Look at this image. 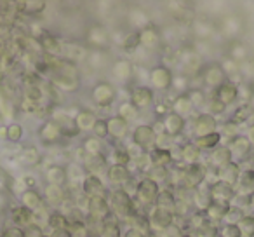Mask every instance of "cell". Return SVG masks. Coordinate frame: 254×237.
I'll list each match as a JSON object with an SVG mask.
<instances>
[{
	"label": "cell",
	"mask_w": 254,
	"mask_h": 237,
	"mask_svg": "<svg viewBox=\"0 0 254 237\" xmlns=\"http://www.w3.org/2000/svg\"><path fill=\"white\" fill-rule=\"evenodd\" d=\"M108 204L113 215L120 216V218H134L136 216V204L134 199L127 190H113L108 197Z\"/></svg>",
	"instance_id": "obj_1"
},
{
	"label": "cell",
	"mask_w": 254,
	"mask_h": 237,
	"mask_svg": "<svg viewBox=\"0 0 254 237\" xmlns=\"http://www.w3.org/2000/svg\"><path fill=\"white\" fill-rule=\"evenodd\" d=\"M132 145L139 149V152L150 154L153 149H157V140H159V133H157L155 126L152 124H138L132 129Z\"/></svg>",
	"instance_id": "obj_2"
},
{
	"label": "cell",
	"mask_w": 254,
	"mask_h": 237,
	"mask_svg": "<svg viewBox=\"0 0 254 237\" xmlns=\"http://www.w3.org/2000/svg\"><path fill=\"white\" fill-rule=\"evenodd\" d=\"M91 98L99 108H110L117 99V89L112 82L99 80L91 89Z\"/></svg>",
	"instance_id": "obj_3"
},
{
	"label": "cell",
	"mask_w": 254,
	"mask_h": 237,
	"mask_svg": "<svg viewBox=\"0 0 254 237\" xmlns=\"http://www.w3.org/2000/svg\"><path fill=\"white\" fill-rule=\"evenodd\" d=\"M226 80H228V79H226L225 72H223L221 65H219L218 61H214V63H207V65H204V67H202L200 82H202V85H204V87L216 91V89H218L221 84H225Z\"/></svg>",
	"instance_id": "obj_4"
},
{
	"label": "cell",
	"mask_w": 254,
	"mask_h": 237,
	"mask_svg": "<svg viewBox=\"0 0 254 237\" xmlns=\"http://www.w3.org/2000/svg\"><path fill=\"white\" fill-rule=\"evenodd\" d=\"M205 176H207V166L204 162L190 164V166L183 167V181H181V187H187L190 190H195L200 185L205 183Z\"/></svg>",
	"instance_id": "obj_5"
},
{
	"label": "cell",
	"mask_w": 254,
	"mask_h": 237,
	"mask_svg": "<svg viewBox=\"0 0 254 237\" xmlns=\"http://www.w3.org/2000/svg\"><path fill=\"white\" fill-rule=\"evenodd\" d=\"M148 80H150V84H152V89H157V91H169V89L173 87L174 74L166 65H155V67L150 68Z\"/></svg>",
	"instance_id": "obj_6"
},
{
	"label": "cell",
	"mask_w": 254,
	"mask_h": 237,
	"mask_svg": "<svg viewBox=\"0 0 254 237\" xmlns=\"http://www.w3.org/2000/svg\"><path fill=\"white\" fill-rule=\"evenodd\" d=\"M160 192V187L153 180H150L148 176L141 178V180L136 183L134 188V197L136 201L141 206H153L155 204V199Z\"/></svg>",
	"instance_id": "obj_7"
},
{
	"label": "cell",
	"mask_w": 254,
	"mask_h": 237,
	"mask_svg": "<svg viewBox=\"0 0 254 237\" xmlns=\"http://www.w3.org/2000/svg\"><path fill=\"white\" fill-rule=\"evenodd\" d=\"M218 128H219L218 119L209 115L207 112H198L193 117V121H191V135H193V138H200V136L216 133Z\"/></svg>",
	"instance_id": "obj_8"
},
{
	"label": "cell",
	"mask_w": 254,
	"mask_h": 237,
	"mask_svg": "<svg viewBox=\"0 0 254 237\" xmlns=\"http://www.w3.org/2000/svg\"><path fill=\"white\" fill-rule=\"evenodd\" d=\"M174 220H176V213L174 211L152 206V211L148 215V225L152 230H164L166 232L167 229H171L174 225Z\"/></svg>",
	"instance_id": "obj_9"
},
{
	"label": "cell",
	"mask_w": 254,
	"mask_h": 237,
	"mask_svg": "<svg viewBox=\"0 0 254 237\" xmlns=\"http://www.w3.org/2000/svg\"><path fill=\"white\" fill-rule=\"evenodd\" d=\"M129 101L141 112V110H146V108H150V106H153V103H155V92H153V89L150 87V85L138 84L131 89Z\"/></svg>",
	"instance_id": "obj_10"
},
{
	"label": "cell",
	"mask_w": 254,
	"mask_h": 237,
	"mask_svg": "<svg viewBox=\"0 0 254 237\" xmlns=\"http://www.w3.org/2000/svg\"><path fill=\"white\" fill-rule=\"evenodd\" d=\"M226 147H228L230 152H232L233 162H237V164L244 162V160L251 156V150H253V145H251V142L247 140L246 135H239L233 140H230V142H226Z\"/></svg>",
	"instance_id": "obj_11"
},
{
	"label": "cell",
	"mask_w": 254,
	"mask_h": 237,
	"mask_svg": "<svg viewBox=\"0 0 254 237\" xmlns=\"http://www.w3.org/2000/svg\"><path fill=\"white\" fill-rule=\"evenodd\" d=\"M162 129L169 138L174 140L185 133V129H187V119L169 112V113H166L162 119Z\"/></svg>",
	"instance_id": "obj_12"
},
{
	"label": "cell",
	"mask_w": 254,
	"mask_h": 237,
	"mask_svg": "<svg viewBox=\"0 0 254 237\" xmlns=\"http://www.w3.org/2000/svg\"><path fill=\"white\" fill-rule=\"evenodd\" d=\"M106 122H108V138H112L113 142H122L131 133V124L119 115H112L106 119Z\"/></svg>",
	"instance_id": "obj_13"
},
{
	"label": "cell",
	"mask_w": 254,
	"mask_h": 237,
	"mask_svg": "<svg viewBox=\"0 0 254 237\" xmlns=\"http://www.w3.org/2000/svg\"><path fill=\"white\" fill-rule=\"evenodd\" d=\"M112 75L120 84H129L134 79V63L131 60H126V58H120V60L113 61Z\"/></svg>",
	"instance_id": "obj_14"
},
{
	"label": "cell",
	"mask_w": 254,
	"mask_h": 237,
	"mask_svg": "<svg viewBox=\"0 0 254 237\" xmlns=\"http://www.w3.org/2000/svg\"><path fill=\"white\" fill-rule=\"evenodd\" d=\"M82 192L85 194V197H106V187L103 183V180L96 174H85L82 178Z\"/></svg>",
	"instance_id": "obj_15"
},
{
	"label": "cell",
	"mask_w": 254,
	"mask_h": 237,
	"mask_svg": "<svg viewBox=\"0 0 254 237\" xmlns=\"http://www.w3.org/2000/svg\"><path fill=\"white\" fill-rule=\"evenodd\" d=\"M139 32V47L143 49H148V51H153L160 46L162 42V35H160V30L157 28L155 25H146L145 28L138 30Z\"/></svg>",
	"instance_id": "obj_16"
},
{
	"label": "cell",
	"mask_w": 254,
	"mask_h": 237,
	"mask_svg": "<svg viewBox=\"0 0 254 237\" xmlns=\"http://www.w3.org/2000/svg\"><path fill=\"white\" fill-rule=\"evenodd\" d=\"M87 211L92 218L105 222V220L110 218V215H112V209H110V204H108V197L87 199Z\"/></svg>",
	"instance_id": "obj_17"
},
{
	"label": "cell",
	"mask_w": 254,
	"mask_h": 237,
	"mask_svg": "<svg viewBox=\"0 0 254 237\" xmlns=\"http://www.w3.org/2000/svg\"><path fill=\"white\" fill-rule=\"evenodd\" d=\"M209 190H211V197L212 201H218V202H226V204H230L232 202V199L235 197V187H232V185L225 183V181L218 180L214 181V183L209 185Z\"/></svg>",
	"instance_id": "obj_18"
},
{
	"label": "cell",
	"mask_w": 254,
	"mask_h": 237,
	"mask_svg": "<svg viewBox=\"0 0 254 237\" xmlns=\"http://www.w3.org/2000/svg\"><path fill=\"white\" fill-rule=\"evenodd\" d=\"M169 110L173 113H176V115L183 117V119H188V117L195 112V106H193V103H191L190 96H188L187 92H181V94H178L176 98L171 101Z\"/></svg>",
	"instance_id": "obj_19"
},
{
	"label": "cell",
	"mask_w": 254,
	"mask_h": 237,
	"mask_svg": "<svg viewBox=\"0 0 254 237\" xmlns=\"http://www.w3.org/2000/svg\"><path fill=\"white\" fill-rule=\"evenodd\" d=\"M106 178L113 185H126L132 180V173L129 166H120V164H110L106 169Z\"/></svg>",
	"instance_id": "obj_20"
},
{
	"label": "cell",
	"mask_w": 254,
	"mask_h": 237,
	"mask_svg": "<svg viewBox=\"0 0 254 237\" xmlns=\"http://www.w3.org/2000/svg\"><path fill=\"white\" fill-rule=\"evenodd\" d=\"M216 98L219 99V101L223 103V105L228 108L230 105H233V103L239 99V85L235 84V82H230L226 80L225 84H221L218 89H216Z\"/></svg>",
	"instance_id": "obj_21"
},
{
	"label": "cell",
	"mask_w": 254,
	"mask_h": 237,
	"mask_svg": "<svg viewBox=\"0 0 254 237\" xmlns=\"http://www.w3.org/2000/svg\"><path fill=\"white\" fill-rule=\"evenodd\" d=\"M235 192L242 195H253L254 194V167H244L240 171L239 181L235 185Z\"/></svg>",
	"instance_id": "obj_22"
},
{
	"label": "cell",
	"mask_w": 254,
	"mask_h": 237,
	"mask_svg": "<svg viewBox=\"0 0 254 237\" xmlns=\"http://www.w3.org/2000/svg\"><path fill=\"white\" fill-rule=\"evenodd\" d=\"M148 160L153 167H169L174 162V156L171 149H162L157 147L148 154Z\"/></svg>",
	"instance_id": "obj_23"
},
{
	"label": "cell",
	"mask_w": 254,
	"mask_h": 237,
	"mask_svg": "<svg viewBox=\"0 0 254 237\" xmlns=\"http://www.w3.org/2000/svg\"><path fill=\"white\" fill-rule=\"evenodd\" d=\"M230 209V204L226 202H218V201H212L207 208L204 209V216L209 223H218V222H225V216Z\"/></svg>",
	"instance_id": "obj_24"
},
{
	"label": "cell",
	"mask_w": 254,
	"mask_h": 237,
	"mask_svg": "<svg viewBox=\"0 0 254 237\" xmlns=\"http://www.w3.org/2000/svg\"><path fill=\"white\" fill-rule=\"evenodd\" d=\"M87 42L92 47H96V51H99L101 47H106L110 42V35L106 32V28L103 25H94L89 28L87 32Z\"/></svg>",
	"instance_id": "obj_25"
},
{
	"label": "cell",
	"mask_w": 254,
	"mask_h": 237,
	"mask_svg": "<svg viewBox=\"0 0 254 237\" xmlns=\"http://www.w3.org/2000/svg\"><path fill=\"white\" fill-rule=\"evenodd\" d=\"M75 124H77V129L78 131H92V128H94L96 121H98V115H96L92 110L89 108H82L80 112L77 113V115L73 117Z\"/></svg>",
	"instance_id": "obj_26"
},
{
	"label": "cell",
	"mask_w": 254,
	"mask_h": 237,
	"mask_svg": "<svg viewBox=\"0 0 254 237\" xmlns=\"http://www.w3.org/2000/svg\"><path fill=\"white\" fill-rule=\"evenodd\" d=\"M230 162H233V157L226 145L216 147V149L211 152V166L216 167V169H221V167L228 166Z\"/></svg>",
	"instance_id": "obj_27"
},
{
	"label": "cell",
	"mask_w": 254,
	"mask_h": 237,
	"mask_svg": "<svg viewBox=\"0 0 254 237\" xmlns=\"http://www.w3.org/2000/svg\"><path fill=\"white\" fill-rule=\"evenodd\" d=\"M180 160L185 166L200 162V150L197 149L193 142H187L180 147Z\"/></svg>",
	"instance_id": "obj_28"
},
{
	"label": "cell",
	"mask_w": 254,
	"mask_h": 237,
	"mask_svg": "<svg viewBox=\"0 0 254 237\" xmlns=\"http://www.w3.org/2000/svg\"><path fill=\"white\" fill-rule=\"evenodd\" d=\"M253 119H254V110L251 108V106L247 105V103H242V105L237 106L235 112H233L232 117H230V121H232L233 124L240 126V128H242L244 124L249 126Z\"/></svg>",
	"instance_id": "obj_29"
},
{
	"label": "cell",
	"mask_w": 254,
	"mask_h": 237,
	"mask_svg": "<svg viewBox=\"0 0 254 237\" xmlns=\"http://www.w3.org/2000/svg\"><path fill=\"white\" fill-rule=\"evenodd\" d=\"M240 171H242L240 164L230 162L228 166H225V167H221V169H218V180H221V181H225V183H228V185H232V187H235L237 181H239Z\"/></svg>",
	"instance_id": "obj_30"
},
{
	"label": "cell",
	"mask_w": 254,
	"mask_h": 237,
	"mask_svg": "<svg viewBox=\"0 0 254 237\" xmlns=\"http://www.w3.org/2000/svg\"><path fill=\"white\" fill-rule=\"evenodd\" d=\"M46 178H47V181H49V185H53V187H63L68 181V169L63 166L54 164V166H51L49 169L46 171Z\"/></svg>",
	"instance_id": "obj_31"
},
{
	"label": "cell",
	"mask_w": 254,
	"mask_h": 237,
	"mask_svg": "<svg viewBox=\"0 0 254 237\" xmlns=\"http://www.w3.org/2000/svg\"><path fill=\"white\" fill-rule=\"evenodd\" d=\"M176 194L174 190H169V188H160L159 195L155 199V204L157 208H164V209H169V211H176Z\"/></svg>",
	"instance_id": "obj_32"
},
{
	"label": "cell",
	"mask_w": 254,
	"mask_h": 237,
	"mask_svg": "<svg viewBox=\"0 0 254 237\" xmlns=\"http://www.w3.org/2000/svg\"><path fill=\"white\" fill-rule=\"evenodd\" d=\"M223 142L221 135H219L218 131L216 133H211V135H205V136H200V138H193V143L197 145V149L200 150H209V152H212V150L216 149V147H219Z\"/></svg>",
	"instance_id": "obj_33"
},
{
	"label": "cell",
	"mask_w": 254,
	"mask_h": 237,
	"mask_svg": "<svg viewBox=\"0 0 254 237\" xmlns=\"http://www.w3.org/2000/svg\"><path fill=\"white\" fill-rule=\"evenodd\" d=\"M40 136L46 143H56L58 140H61L63 133H61V128L56 121H47L40 129Z\"/></svg>",
	"instance_id": "obj_34"
},
{
	"label": "cell",
	"mask_w": 254,
	"mask_h": 237,
	"mask_svg": "<svg viewBox=\"0 0 254 237\" xmlns=\"http://www.w3.org/2000/svg\"><path fill=\"white\" fill-rule=\"evenodd\" d=\"M191 199H193V204L197 206L200 211H204V209L212 202L211 190H209V183H204V185H200L198 188H195Z\"/></svg>",
	"instance_id": "obj_35"
},
{
	"label": "cell",
	"mask_w": 254,
	"mask_h": 237,
	"mask_svg": "<svg viewBox=\"0 0 254 237\" xmlns=\"http://www.w3.org/2000/svg\"><path fill=\"white\" fill-rule=\"evenodd\" d=\"M82 149H84V152L87 154L89 157H98V156H105V142L99 138H96V136H87V138L84 140V145H82Z\"/></svg>",
	"instance_id": "obj_36"
},
{
	"label": "cell",
	"mask_w": 254,
	"mask_h": 237,
	"mask_svg": "<svg viewBox=\"0 0 254 237\" xmlns=\"http://www.w3.org/2000/svg\"><path fill=\"white\" fill-rule=\"evenodd\" d=\"M117 115L119 117H122L124 121H127L129 124H131L132 121H136L138 119V115H139V110L136 108L134 105H132L129 99H126V101H122L119 105V110H117Z\"/></svg>",
	"instance_id": "obj_37"
},
{
	"label": "cell",
	"mask_w": 254,
	"mask_h": 237,
	"mask_svg": "<svg viewBox=\"0 0 254 237\" xmlns=\"http://www.w3.org/2000/svg\"><path fill=\"white\" fill-rule=\"evenodd\" d=\"M99 237H122V230L117 220L106 218L101 222V230H99Z\"/></svg>",
	"instance_id": "obj_38"
},
{
	"label": "cell",
	"mask_w": 254,
	"mask_h": 237,
	"mask_svg": "<svg viewBox=\"0 0 254 237\" xmlns=\"http://www.w3.org/2000/svg\"><path fill=\"white\" fill-rule=\"evenodd\" d=\"M239 74H240V77H242V82L253 85V82H254V60H249V58H247L246 61L239 63Z\"/></svg>",
	"instance_id": "obj_39"
},
{
	"label": "cell",
	"mask_w": 254,
	"mask_h": 237,
	"mask_svg": "<svg viewBox=\"0 0 254 237\" xmlns=\"http://www.w3.org/2000/svg\"><path fill=\"white\" fill-rule=\"evenodd\" d=\"M120 46H122V49L126 51V53H136V49L139 47V32L138 30L127 33V35L122 39V42H120Z\"/></svg>",
	"instance_id": "obj_40"
},
{
	"label": "cell",
	"mask_w": 254,
	"mask_h": 237,
	"mask_svg": "<svg viewBox=\"0 0 254 237\" xmlns=\"http://www.w3.org/2000/svg\"><path fill=\"white\" fill-rule=\"evenodd\" d=\"M132 162L129 149H124V147H117L112 152V164H120V166H129Z\"/></svg>",
	"instance_id": "obj_41"
},
{
	"label": "cell",
	"mask_w": 254,
	"mask_h": 237,
	"mask_svg": "<svg viewBox=\"0 0 254 237\" xmlns=\"http://www.w3.org/2000/svg\"><path fill=\"white\" fill-rule=\"evenodd\" d=\"M87 167L91 169V174L99 176V171H106L108 169V162H106L105 156H98V157H89L87 156Z\"/></svg>",
	"instance_id": "obj_42"
},
{
	"label": "cell",
	"mask_w": 254,
	"mask_h": 237,
	"mask_svg": "<svg viewBox=\"0 0 254 237\" xmlns=\"http://www.w3.org/2000/svg\"><path fill=\"white\" fill-rule=\"evenodd\" d=\"M218 133L221 135L223 140H226V142H230V140H233L235 136L240 135V126L233 124L232 121H226L223 126H219L218 128Z\"/></svg>",
	"instance_id": "obj_43"
},
{
	"label": "cell",
	"mask_w": 254,
	"mask_h": 237,
	"mask_svg": "<svg viewBox=\"0 0 254 237\" xmlns=\"http://www.w3.org/2000/svg\"><path fill=\"white\" fill-rule=\"evenodd\" d=\"M146 176L150 178V180H153L157 185H162L166 183V181H169V167H150L148 169V174Z\"/></svg>",
	"instance_id": "obj_44"
},
{
	"label": "cell",
	"mask_w": 254,
	"mask_h": 237,
	"mask_svg": "<svg viewBox=\"0 0 254 237\" xmlns=\"http://www.w3.org/2000/svg\"><path fill=\"white\" fill-rule=\"evenodd\" d=\"M228 58L237 61V63H242V61L247 60V47L242 42H233L228 51Z\"/></svg>",
	"instance_id": "obj_45"
},
{
	"label": "cell",
	"mask_w": 254,
	"mask_h": 237,
	"mask_svg": "<svg viewBox=\"0 0 254 237\" xmlns=\"http://www.w3.org/2000/svg\"><path fill=\"white\" fill-rule=\"evenodd\" d=\"M205 112H207L209 115H212V117L218 119L219 115H223V113L226 112V106L223 105L216 96H212V98L207 99V103H205Z\"/></svg>",
	"instance_id": "obj_46"
},
{
	"label": "cell",
	"mask_w": 254,
	"mask_h": 237,
	"mask_svg": "<svg viewBox=\"0 0 254 237\" xmlns=\"http://www.w3.org/2000/svg\"><path fill=\"white\" fill-rule=\"evenodd\" d=\"M187 94L190 96V99H191V103H193L195 108L205 106V103H207V98H205L204 89H200V87H190L187 91Z\"/></svg>",
	"instance_id": "obj_47"
},
{
	"label": "cell",
	"mask_w": 254,
	"mask_h": 237,
	"mask_svg": "<svg viewBox=\"0 0 254 237\" xmlns=\"http://www.w3.org/2000/svg\"><path fill=\"white\" fill-rule=\"evenodd\" d=\"M242 237H254V215H246L239 223Z\"/></svg>",
	"instance_id": "obj_48"
},
{
	"label": "cell",
	"mask_w": 254,
	"mask_h": 237,
	"mask_svg": "<svg viewBox=\"0 0 254 237\" xmlns=\"http://www.w3.org/2000/svg\"><path fill=\"white\" fill-rule=\"evenodd\" d=\"M244 216H246V211H244V209L230 204V209L225 216V223H228V225H239L240 220H242Z\"/></svg>",
	"instance_id": "obj_49"
},
{
	"label": "cell",
	"mask_w": 254,
	"mask_h": 237,
	"mask_svg": "<svg viewBox=\"0 0 254 237\" xmlns=\"http://www.w3.org/2000/svg\"><path fill=\"white\" fill-rule=\"evenodd\" d=\"M91 133H92V136H96V138L105 142V140L108 138V122H106V119H99L98 117V121H96Z\"/></svg>",
	"instance_id": "obj_50"
},
{
	"label": "cell",
	"mask_w": 254,
	"mask_h": 237,
	"mask_svg": "<svg viewBox=\"0 0 254 237\" xmlns=\"http://www.w3.org/2000/svg\"><path fill=\"white\" fill-rule=\"evenodd\" d=\"M23 201H25V204L28 209H37V208H40V204H42V199H40V195L37 194L35 190H26L25 195H23Z\"/></svg>",
	"instance_id": "obj_51"
},
{
	"label": "cell",
	"mask_w": 254,
	"mask_h": 237,
	"mask_svg": "<svg viewBox=\"0 0 254 237\" xmlns=\"http://www.w3.org/2000/svg\"><path fill=\"white\" fill-rule=\"evenodd\" d=\"M49 223H51V227L56 230H64L68 227L66 218H64V215H61V213H53L49 218Z\"/></svg>",
	"instance_id": "obj_52"
},
{
	"label": "cell",
	"mask_w": 254,
	"mask_h": 237,
	"mask_svg": "<svg viewBox=\"0 0 254 237\" xmlns=\"http://www.w3.org/2000/svg\"><path fill=\"white\" fill-rule=\"evenodd\" d=\"M219 237H242V234H240L239 225H228V223H225L219 229Z\"/></svg>",
	"instance_id": "obj_53"
},
{
	"label": "cell",
	"mask_w": 254,
	"mask_h": 237,
	"mask_svg": "<svg viewBox=\"0 0 254 237\" xmlns=\"http://www.w3.org/2000/svg\"><path fill=\"white\" fill-rule=\"evenodd\" d=\"M232 206H237V208L240 209H246L251 206V195H242V194H235V197L232 199V202H230Z\"/></svg>",
	"instance_id": "obj_54"
},
{
	"label": "cell",
	"mask_w": 254,
	"mask_h": 237,
	"mask_svg": "<svg viewBox=\"0 0 254 237\" xmlns=\"http://www.w3.org/2000/svg\"><path fill=\"white\" fill-rule=\"evenodd\" d=\"M173 87L178 89L180 94L181 92H187L188 91V77H185V75H174Z\"/></svg>",
	"instance_id": "obj_55"
},
{
	"label": "cell",
	"mask_w": 254,
	"mask_h": 237,
	"mask_svg": "<svg viewBox=\"0 0 254 237\" xmlns=\"http://www.w3.org/2000/svg\"><path fill=\"white\" fill-rule=\"evenodd\" d=\"M211 28H212V26L209 25L207 21H197V23H195V32H197V35L200 37V39H207Z\"/></svg>",
	"instance_id": "obj_56"
},
{
	"label": "cell",
	"mask_w": 254,
	"mask_h": 237,
	"mask_svg": "<svg viewBox=\"0 0 254 237\" xmlns=\"http://www.w3.org/2000/svg\"><path fill=\"white\" fill-rule=\"evenodd\" d=\"M46 195L49 197V201H61V199H63V190H61V187H53V185H49Z\"/></svg>",
	"instance_id": "obj_57"
},
{
	"label": "cell",
	"mask_w": 254,
	"mask_h": 237,
	"mask_svg": "<svg viewBox=\"0 0 254 237\" xmlns=\"http://www.w3.org/2000/svg\"><path fill=\"white\" fill-rule=\"evenodd\" d=\"M122 237H146V234H145V230H141L139 227H129Z\"/></svg>",
	"instance_id": "obj_58"
},
{
	"label": "cell",
	"mask_w": 254,
	"mask_h": 237,
	"mask_svg": "<svg viewBox=\"0 0 254 237\" xmlns=\"http://www.w3.org/2000/svg\"><path fill=\"white\" fill-rule=\"evenodd\" d=\"M9 133H11V140H19L21 138V135H23V129L19 128V126H11V128H9Z\"/></svg>",
	"instance_id": "obj_59"
},
{
	"label": "cell",
	"mask_w": 254,
	"mask_h": 237,
	"mask_svg": "<svg viewBox=\"0 0 254 237\" xmlns=\"http://www.w3.org/2000/svg\"><path fill=\"white\" fill-rule=\"evenodd\" d=\"M246 136H247V140L251 142V145L254 147V121L251 122L249 126H247V131H246Z\"/></svg>",
	"instance_id": "obj_60"
},
{
	"label": "cell",
	"mask_w": 254,
	"mask_h": 237,
	"mask_svg": "<svg viewBox=\"0 0 254 237\" xmlns=\"http://www.w3.org/2000/svg\"><path fill=\"white\" fill-rule=\"evenodd\" d=\"M247 105H249L251 108L254 110V91H253V94H251V98H249V101H247Z\"/></svg>",
	"instance_id": "obj_61"
},
{
	"label": "cell",
	"mask_w": 254,
	"mask_h": 237,
	"mask_svg": "<svg viewBox=\"0 0 254 237\" xmlns=\"http://www.w3.org/2000/svg\"><path fill=\"white\" fill-rule=\"evenodd\" d=\"M249 208H254V194L251 195V206H249Z\"/></svg>",
	"instance_id": "obj_62"
},
{
	"label": "cell",
	"mask_w": 254,
	"mask_h": 237,
	"mask_svg": "<svg viewBox=\"0 0 254 237\" xmlns=\"http://www.w3.org/2000/svg\"><path fill=\"white\" fill-rule=\"evenodd\" d=\"M180 237H193V236H190V234H181Z\"/></svg>",
	"instance_id": "obj_63"
}]
</instances>
